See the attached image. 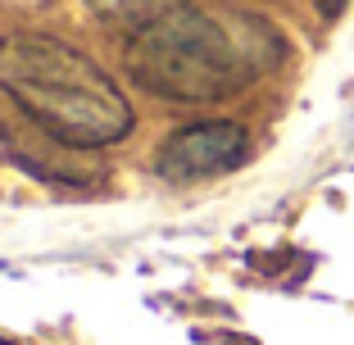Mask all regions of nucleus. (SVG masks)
Returning <instances> with one entry per match:
<instances>
[{
    "label": "nucleus",
    "instance_id": "nucleus-1",
    "mask_svg": "<svg viewBox=\"0 0 354 345\" xmlns=\"http://www.w3.org/2000/svg\"><path fill=\"white\" fill-rule=\"evenodd\" d=\"M277 55L259 23H223L191 0H164L155 14L123 32V64L136 86L182 105L227 100L250 86Z\"/></svg>",
    "mask_w": 354,
    "mask_h": 345
},
{
    "label": "nucleus",
    "instance_id": "nucleus-2",
    "mask_svg": "<svg viewBox=\"0 0 354 345\" xmlns=\"http://www.w3.org/2000/svg\"><path fill=\"white\" fill-rule=\"evenodd\" d=\"M0 91L68 150H104L132 132V105L114 77L46 32L0 37Z\"/></svg>",
    "mask_w": 354,
    "mask_h": 345
},
{
    "label": "nucleus",
    "instance_id": "nucleus-3",
    "mask_svg": "<svg viewBox=\"0 0 354 345\" xmlns=\"http://www.w3.org/2000/svg\"><path fill=\"white\" fill-rule=\"evenodd\" d=\"M245 155H250V132L232 118H209V123L177 127L159 146L155 168L168 182H205L236 168Z\"/></svg>",
    "mask_w": 354,
    "mask_h": 345
},
{
    "label": "nucleus",
    "instance_id": "nucleus-4",
    "mask_svg": "<svg viewBox=\"0 0 354 345\" xmlns=\"http://www.w3.org/2000/svg\"><path fill=\"white\" fill-rule=\"evenodd\" d=\"M345 5H350V0H318V14H323V19H341Z\"/></svg>",
    "mask_w": 354,
    "mask_h": 345
},
{
    "label": "nucleus",
    "instance_id": "nucleus-5",
    "mask_svg": "<svg viewBox=\"0 0 354 345\" xmlns=\"http://www.w3.org/2000/svg\"><path fill=\"white\" fill-rule=\"evenodd\" d=\"M0 345H10V341H0Z\"/></svg>",
    "mask_w": 354,
    "mask_h": 345
}]
</instances>
